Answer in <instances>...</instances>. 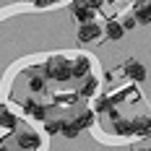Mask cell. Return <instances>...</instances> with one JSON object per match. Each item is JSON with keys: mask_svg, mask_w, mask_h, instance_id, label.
I'll return each mask as SVG.
<instances>
[{"mask_svg": "<svg viewBox=\"0 0 151 151\" xmlns=\"http://www.w3.org/2000/svg\"><path fill=\"white\" fill-rule=\"evenodd\" d=\"M70 70H73V78H86V76H91V60L86 55H78L70 63Z\"/></svg>", "mask_w": 151, "mask_h": 151, "instance_id": "obj_8", "label": "cell"}, {"mask_svg": "<svg viewBox=\"0 0 151 151\" xmlns=\"http://www.w3.org/2000/svg\"><path fill=\"white\" fill-rule=\"evenodd\" d=\"M63 136L68 138V141H73V138H78V133H81V128L76 125L73 120H65V125H63V130H60Z\"/></svg>", "mask_w": 151, "mask_h": 151, "instance_id": "obj_15", "label": "cell"}, {"mask_svg": "<svg viewBox=\"0 0 151 151\" xmlns=\"http://www.w3.org/2000/svg\"><path fill=\"white\" fill-rule=\"evenodd\" d=\"M130 125H133V136H151V117L149 115H138V117H133L130 120Z\"/></svg>", "mask_w": 151, "mask_h": 151, "instance_id": "obj_9", "label": "cell"}, {"mask_svg": "<svg viewBox=\"0 0 151 151\" xmlns=\"http://www.w3.org/2000/svg\"><path fill=\"white\" fill-rule=\"evenodd\" d=\"M136 151H151V149H149V146H138Z\"/></svg>", "mask_w": 151, "mask_h": 151, "instance_id": "obj_22", "label": "cell"}, {"mask_svg": "<svg viewBox=\"0 0 151 151\" xmlns=\"http://www.w3.org/2000/svg\"><path fill=\"white\" fill-rule=\"evenodd\" d=\"M133 18L138 24H151V0H136L133 3Z\"/></svg>", "mask_w": 151, "mask_h": 151, "instance_id": "obj_7", "label": "cell"}, {"mask_svg": "<svg viewBox=\"0 0 151 151\" xmlns=\"http://www.w3.org/2000/svg\"><path fill=\"white\" fill-rule=\"evenodd\" d=\"M16 143L24 151H34V149L42 146V138H39V133H34V130H24V133L16 136Z\"/></svg>", "mask_w": 151, "mask_h": 151, "instance_id": "obj_5", "label": "cell"}, {"mask_svg": "<svg viewBox=\"0 0 151 151\" xmlns=\"http://www.w3.org/2000/svg\"><path fill=\"white\" fill-rule=\"evenodd\" d=\"M122 34H125V29H122V24L117 21V18H109L104 24V37L109 39V42H120Z\"/></svg>", "mask_w": 151, "mask_h": 151, "instance_id": "obj_10", "label": "cell"}, {"mask_svg": "<svg viewBox=\"0 0 151 151\" xmlns=\"http://www.w3.org/2000/svg\"><path fill=\"white\" fill-rule=\"evenodd\" d=\"M0 151H8V146H5V143H0Z\"/></svg>", "mask_w": 151, "mask_h": 151, "instance_id": "obj_23", "label": "cell"}, {"mask_svg": "<svg viewBox=\"0 0 151 151\" xmlns=\"http://www.w3.org/2000/svg\"><path fill=\"white\" fill-rule=\"evenodd\" d=\"M70 13H73V18L78 21V24H89V21H94V8H89L83 0H70Z\"/></svg>", "mask_w": 151, "mask_h": 151, "instance_id": "obj_3", "label": "cell"}, {"mask_svg": "<svg viewBox=\"0 0 151 151\" xmlns=\"http://www.w3.org/2000/svg\"><path fill=\"white\" fill-rule=\"evenodd\" d=\"M96 91H99V81H96L94 76H86V78H83V86L78 89V96H83V99H94Z\"/></svg>", "mask_w": 151, "mask_h": 151, "instance_id": "obj_11", "label": "cell"}, {"mask_svg": "<svg viewBox=\"0 0 151 151\" xmlns=\"http://www.w3.org/2000/svg\"><path fill=\"white\" fill-rule=\"evenodd\" d=\"M29 89L34 91V94H42V91H45V78H42L39 73H34L29 78Z\"/></svg>", "mask_w": 151, "mask_h": 151, "instance_id": "obj_18", "label": "cell"}, {"mask_svg": "<svg viewBox=\"0 0 151 151\" xmlns=\"http://www.w3.org/2000/svg\"><path fill=\"white\" fill-rule=\"evenodd\" d=\"M94 115H107L109 109H112V99L107 96V94H99V96H94Z\"/></svg>", "mask_w": 151, "mask_h": 151, "instance_id": "obj_13", "label": "cell"}, {"mask_svg": "<svg viewBox=\"0 0 151 151\" xmlns=\"http://www.w3.org/2000/svg\"><path fill=\"white\" fill-rule=\"evenodd\" d=\"M63 125H65V120H60V117H55V120H45V133L58 136V133L63 130Z\"/></svg>", "mask_w": 151, "mask_h": 151, "instance_id": "obj_16", "label": "cell"}, {"mask_svg": "<svg viewBox=\"0 0 151 151\" xmlns=\"http://www.w3.org/2000/svg\"><path fill=\"white\" fill-rule=\"evenodd\" d=\"M122 73L128 76L130 81H136V83H141L143 78H146V68H143V63H138V60H125V65H122Z\"/></svg>", "mask_w": 151, "mask_h": 151, "instance_id": "obj_6", "label": "cell"}, {"mask_svg": "<svg viewBox=\"0 0 151 151\" xmlns=\"http://www.w3.org/2000/svg\"><path fill=\"white\" fill-rule=\"evenodd\" d=\"M29 3H34V0H29Z\"/></svg>", "mask_w": 151, "mask_h": 151, "instance_id": "obj_24", "label": "cell"}, {"mask_svg": "<svg viewBox=\"0 0 151 151\" xmlns=\"http://www.w3.org/2000/svg\"><path fill=\"white\" fill-rule=\"evenodd\" d=\"M83 3H86L89 8H94V11H99V8L104 5V0H83Z\"/></svg>", "mask_w": 151, "mask_h": 151, "instance_id": "obj_21", "label": "cell"}, {"mask_svg": "<svg viewBox=\"0 0 151 151\" xmlns=\"http://www.w3.org/2000/svg\"><path fill=\"white\" fill-rule=\"evenodd\" d=\"M120 24H122V29H125V31H130V29H136L138 21L133 18V13H130V16H125V18H120Z\"/></svg>", "mask_w": 151, "mask_h": 151, "instance_id": "obj_19", "label": "cell"}, {"mask_svg": "<svg viewBox=\"0 0 151 151\" xmlns=\"http://www.w3.org/2000/svg\"><path fill=\"white\" fill-rule=\"evenodd\" d=\"M112 125H115V133H117V136H133V125H130V120H115Z\"/></svg>", "mask_w": 151, "mask_h": 151, "instance_id": "obj_17", "label": "cell"}, {"mask_svg": "<svg viewBox=\"0 0 151 151\" xmlns=\"http://www.w3.org/2000/svg\"><path fill=\"white\" fill-rule=\"evenodd\" d=\"M78 42H96L99 37H102V26L96 24V21H89V24H81L78 26Z\"/></svg>", "mask_w": 151, "mask_h": 151, "instance_id": "obj_4", "label": "cell"}, {"mask_svg": "<svg viewBox=\"0 0 151 151\" xmlns=\"http://www.w3.org/2000/svg\"><path fill=\"white\" fill-rule=\"evenodd\" d=\"M55 3H60V0H34L37 8H50V5H55Z\"/></svg>", "mask_w": 151, "mask_h": 151, "instance_id": "obj_20", "label": "cell"}, {"mask_svg": "<svg viewBox=\"0 0 151 151\" xmlns=\"http://www.w3.org/2000/svg\"><path fill=\"white\" fill-rule=\"evenodd\" d=\"M16 125H18L16 115L5 104H0V128H3V130H16Z\"/></svg>", "mask_w": 151, "mask_h": 151, "instance_id": "obj_12", "label": "cell"}, {"mask_svg": "<svg viewBox=\"0 0 151 151\" xmlns=\"http://www.w3.org/2000/svg\"><path fill=\"white\" fill-rule=\"evenodd\" d=\"M21 109H24L26 117H31V120H37V122L47 120V107L39 104V102H34V99H24V102H21Z\"/></svg>", "mask_w": 151, "mask_h": 151, "instance_id": "obj_2", "label": "cell"}, {"mask_svg": "<svg viewBox=\"0 0 151 151\" xmlns=\"http://www.w3.org/2000/svg\"><path fill=\"white\" fill-rule=\"evenodd\" d=\"M60 3H65V0H60Z\"/></svg>", "mask_w": 151, "mask_h": 151, "instance_id": "obj_25", "label": "cell"}, {"mask_svg": "<svg viewBox=\"0 0 151 151\" xmlns=\"http://www.w3.org/2000/svg\"><path fill=\"white\" fill-rule=\"evenodd\" d=\"M94 117H96V115H94V109H83V112H78V115L73 117V122L81 128V130H83V128L94 125Z\"/></svg>", "mask_w": 151, "mask_h": 151, "instance_id": "obj_14", "label": "cell"}, {"mask_svg": "<svg viewBox=\"0 0 151 151\" xmlns=\"http://www.w3.org/2000/svg\"><path fill=\"white\" fill-rule=\"evenodd\" d=\"M45 76H47V78H52V81H58V83L70 81V78H73L70 60L63 58V55H52V58H47V60H45Z\"/></svg>", "mask_w": 151, "mask_h": 151, "instance_id": "obj_1", "label": "cell"}]
</instances>
